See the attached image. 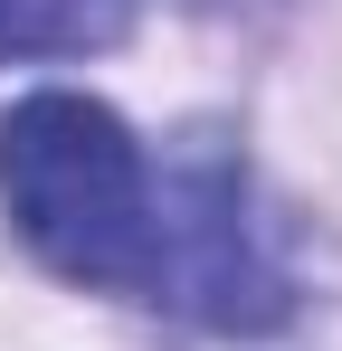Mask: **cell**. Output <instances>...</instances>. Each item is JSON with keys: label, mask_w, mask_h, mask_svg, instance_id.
Instances as JSON below:
<instances>
[{"label": "cell", "mask_w": 342, "mask_h": 351, "mask_svg": "<svg viewBox=\"0 0 342 351\" xmlns=\"http://www.w3.org/2000/svg\"><path fill=\"white\" fill-rule=\"evenodd\" d=\"M0 199L67 285H105V294L152 304L162 237H171V180H152L143 143L124 133L114 105L29 95L0 123Z\"/></svg>", "instance_id": "6da1fadb"}, {"label": "cell", "mask_w": 342, "mask_h": 351, "mask_svg": "<svg viewBox=\"0 0 342 351\" xmlns=\"http://www.w3.org/2000/svg\"><path fill=\"white\" fill-rule=\"evenodd\" d=\"M133 29V0H0V66L10 58H86Z\"/></svg>", "instance_id": "7a4b0ae2"}]
</instances>
